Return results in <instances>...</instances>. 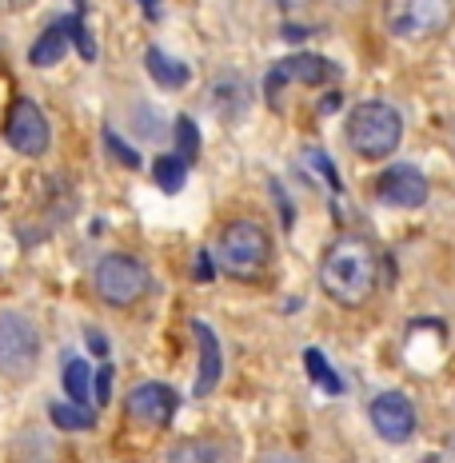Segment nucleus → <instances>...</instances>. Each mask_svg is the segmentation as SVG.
<instances>
[{
	"instance_id": "obj_3",
	"label": "nucleus",
	"mask_w": 455,
	"mask_h": 463,
	"mask_svg": "<svg viewBox=\"0 0 455 463\" xmlns=\"http://www.w3.org/2000/svg\"><path fill=\"white\" fill-rule=\"evenodd\" d=\"M272 260V240L256 220H232L216 240V264L236 279H256Z\"/></svg>"
},
{
	"instance_id": "obj_18",
	"label": "nucleus",
	"mask_w": 455,
	"mask_h": 463,
	"mask_svg": "<svg viewBox=\"0 0 455 463\" xmlns=\"http://www.w3.org/2000/svg\"><path fill=\"white\" fill-rule=\"evenodd\" d=\"M61 380H64V392H69L72 403H89V395H92V368H89V364L72 355V360L64 364Z\"/></svg>"
},
{
	"instance_id": "obj_12",
	"label": "nucleus",
	"mask_w": 455,
	"mask_h": 463,
	"mask_svg": "<svg viewBox=\"0 0 455 463\" xmlns=\"http://www.w3.org/2000/svg\"><path fill=\"white\" fill-rule=\"evenodd\" d=\"M192 335H196V347H200V375H196V395H208L212 388L220 383V375H224V352H220V340L216 332L196 320L192 324Z\"/></svg>"
},
{
	"instance_id": "obj_17",
	"label": "nucleus",
	"mask_w": 455,
	"mask_h": 463,
	"mask_svg": "<svg viewBox=\"0 0 455 463\" xmlns=\"http://www.w3.org/2000/svg\"><path fill=\"white\" fill-rule=\"evenodd\" d=\"M48 416L61 431H89L96 428V411L89 403H72V400H56L52 408H48Z\"/></svg>"
},
{
	"instance_id": "obj_20",
	"label": "nucleus",
	"mask_w": 455,
	"mask_h": 463,
	"mask_svg": "<svg viewBox=\"0 0 455 463\" xmlns=\"http://www.w3.org/2000/svg\"><path fill=\"white\" fill-rule=\"evenodd\" d=\"M304 368H308V375H312V383H319L327 395H340L344 392V380L332 372V364L324 360V352H316V347H308L304 352Z\"/></svg>"
},
{
	"instance_id": "obj_23",
	"label": "nucleus",
	"mask_w": 455,
	"mask_h": 463,
	"mask_svg": "<svg viewBox=\"0 0 455 463\" xmlns=\"http://www.w3.org/2000/svg\"><path fill=\"white\" fill-rule=\"evenodd\" d=\"M104 144H109V152H112V156L124 164V168H140V152H137V148H128V144H124L120 137H116L112 128H104Z\"/></svg>"
},
{
	"instance_id": "obj_15",
	"label": "nucleus",
	"mask_w": 455,
	"mask_h": 463,
	"mask_svg": "<svg viewBox=\"0 0 455 463\" xmlns=\"http://www.w3.org/2000/svg\"><path fill=\"white\" fill-rule=\"evenodd\" d=\"M144 64H148V76L156 80V89H168V92L184 89V84H188V76H192L188 64H180V61H172V56H164L160 48H148V52H144Z\"/></svg>"
},
{
	"instance_id": "obj_1",
	"label": "nucleus",
	"mask_w": 455,
	"mask_h": 463,
	"mask_svg": "<svg viewBox=\"0 0 455 463\" xmlns=\"http://www.w3.org/2000/svg\"><path fill=\"white\" fill-rule=\"evenodd\" d=\"M375 279H380V256L364 236H340L324 252L319 264V284L344 307H360L372 300Z\"/></svg>"
},
{
	"instance_id": "obj_29",
	"label": "nucleus",
	"mask_w": 455,
	"mask_h": 463,
	"mask_svg": "<svg viewBox=\"0 0 455 463\" xmlns=\"http://www.w3.org/2000/svg\"><path fill=\"white\" fill-rule=\"evenodd\" d=\"M28 5H33V0H0V13H21Z\"/></svg>"
},
{
	"instance_id": "obj_27",
	"label": "nucleus",
	"mask_w": 455,
	"mask_h": 463,
	"mask_svg": "<svg viewBox=\"0 0 455 463\" xmlns=\"http://www.w3.org/2000/svg\"><path fill=\"white\" fill-rule=\"evenodd\" d=\"M84 340H89V347H92L96 355H100V360H104V355H109V340H104V335L96 332V327H89V335H84Z\"/></svg>"
},
{
	"instance_id": "obj_4",
	"label": "nucleus",
	"mask_w": 455,
	"mask_h": 463,
	"mask_svg": "<svg viewBox=\"0 0 455 463\" xmlns=\"http://www.w3.org/2000/svg\"><path fill=\"white\" fill-rule=\"evenodd\" d=\"M92 288L109 307H132L148 296L152 272L140 264L137 256H104L92 272Z\"/></svg>"
},
{
	"instance_id": "obj_11",
	"label": "nucleus",
	"mask_w": 455,
	"mask_h": 463,
	"mask_svg": "<svg viewBox=\"0 0 455 463\" xmlns=\"http://www.w3.org/2000/svg\"><path fill=\"white\" fill-rule=\"evenodd\" d=\"M124 411H128L132 420L148 423V428H168L172 416H176V392H172L168 383H140V388L128 392Z\"/></svg>"
},
{
	"instance_id": "obj_16",
	"label": "nucleus",
	"mask_w": 455,
	"mask_h": 463,
	"mask_svg": "<svg viewBox=\"0 0 455 463\" xmlns=\"http://www.w3.org/2000/svg\"><path fill=\"white\" fill-rule=\"evenodd\" d=\"M168 463H236V456L220 439H184Z\"/></svg>"
},
{
	"instance_id": "obj_10",
	"label": "nucleus",
	"mask_w": 455,
	"mask_h": 463,
	"mask_svg": "<svg viewBox=\"0 0 455 463\" xmlns=\"http://www.w3.org/2000/svg\"><path fill=\"white\" fill-rule=\"evenodd\" d=\"M375 196H380L384 204H395V208H420L423 200H428V176H423L415 164H395V168L380 172Z\"/></svg>"
},
{
	"instance_id": "obj_19",
	"label": "nucleus",
	"mask_w": 455,
	"mask_h": 463,
	"mask_svg": "<svg viewBox=\"0 0 455 463\" xmlns=\"http://www.w3.org/2000/svg\"><path fill=\"white\" fill-rule=\"evenodd\" d=\"M152 180H156L168 196H176L184 188V180H188V164L180 156H156V164H152Z\"/></svg>"
},
{
	"instance_id": "obj_7",
	"label": "nucleus",
	"mask_w": 455,
	"mask_h": 463,
	"mask_svg": "<svg viewBox=\"0 0 455 463\" xmlns=\"http://www.w3.org/2000/svg\"><path fill=\"white\" fill-rule=\"evenodd\" d=\"M5 140L13 152L21 156H44L52 148V128H48L44 112L36 100H16L13 112H8V124H5Z\"/></svg>"
},
{
	"instance_id": "obj_8",
	"label": "nucleus",
	"mask_w": 455,
	"mask_h": 463,
	"mask_svg": "<svg viewBox=\"0 0 455 463\" xmlns=\"http://www.w3.org/2000/svg\"><path fill=\"white\" fill-rule=\"evenodd\" d=\"M340 76L332 61L316 52H296V56H284L280 64H272L268 72V104H280V84H327Z\"/></svg>"
},
{
	"instance_id": "obj_21",
	"label": "nucleus",
	"mask_w": 455,
	"mask_h": 463,
	"mask_svg": "<svg viewBox=\"0 0 455 463\" xmlns=\"http://www.w3.org/2000/svg\"><path fill=\"white\" fill-rule=\"evenodd\" d=\"M176 156L188 164V168L200 156V128H196L192 116H176Z\"/></svg>"
},
{
	"instance_id": "obj_28",
	"label": "nucleus",
	"mask_w": 455,
	"mask_h": 463,
	"mask_svg": "<svg viewBox=\"0 0 455 463\" xmlns=\"http://www.w3.org/2000/svg\"><path fill=\"white\" fill-rule=\"evenodd\" d=\"M260 463H304V459H299V456H288V451H268V456L260 459Z\"/></svg>"
},
{
	"instance_id": "obj_30",
	"label": "nucleus",
	"mask_w": 455,
	"mask_h": 463,
	"mask_svg": "<svg viewBox=\"0 0 455 463\" xmlns=\"http://www.w3.org/2000/svg\"><path fill=\"white\" fill-rule=\"evenodd\" d=\"M336 109H340V96H324V104H319V112H336Z\"/></svg>"
},
{
	"instance_id": "obj_25",
	"label": "nucleus",
	"mask_w": 455,
	"mask_h": 463,
	"mask_svg": "<svg viewBox=\"0 0 455 463\" xmlns=\"http://www.w3.org/2000/svg\"><path fill=\"white\" fill-rule=\"evenodd\" d=\"M312 164H316V168H319V176H324V180H327V184H332L336 192H340V176H336V164H332V160H327V156H324V152H312Z\"/></svg>"
},
{
	"instance_id": "obj_5",
	"label": "nucleus",
	"mask_w": 455,
	"mask_h": 463,
	"mask_svg": "<svg viewBox=\"0 0 455 463\" xmlns=\"http://www.w3.org/2000/svg\"><path fill=\"white\" fill-rule=\"evenodd\" d=\"M451 21V0H387L384 24L400 41H428Z\"/></svg>"
},
{
	"instance_id": "obj_9",
	"label": "nucleus",
	"mask_w": 455,
	"mask_h": 463,
	"mask_svg": "<svg viewBox=\"0 0 455 463\" xmlns=\"http://www.w3.org/2000/svg\"><path fill=\"white\" fill-rule=\"evenodd\" d=\"M372 428L387 443H408L415 436V408L403 392H384L372 400Z\"/></svg>"
},
{
	"instance_id": "obj_6",
	"label": "nucleus",
	"mask_w": 455,
	"mask_h": 463,
	"mask_svg": "<svg viewBox=\"0 0 455 463\" xmlns=\"http://www.w3.org/2000/svg\"><path fill=\"white\" fill-rule=\"evenodd\" d=\"M41 360V332L21 312H0V375L24 380Z\"/></svg>"
},
{
	"instance_id": "obj_14",
	"label": "nucleus",
	"mask_w": 455,
	"mask_h": 463,
	"mask_svg": "<svg viewBox=\"0 0 455 463\" xmlns=\"http://www.w3.org/2000/svg\"><path fill=\"white\" fill-rule=\"evenodd\" d=\"M248 100H251V92H248V84L240 80L236 72L220 76V80L212 84V109H216L220 120H240L244 109H248Z\"/></svg>"
},
{
	"instance_id": "obj_22",
	"label": "nucleus",
	"mask_w": 455,
	"mask_h": 463,
	"mask_svg": "<svg viewBox=\"0 0 455 463\" xmlns=\"http://www.w3.org/2000/svg\"><path fill=\"white\" fill-rule=\"evenodd\" d=\"M69 33H72L76 52H81L84 61H96V41H92L89 24H84V13H72V16H69Z\"/></svg>"
},
{
	"instance_id": "obj_24",
	"label": "nucleus",
	"mask_w": 455,
	"mask_h": 463,
	"mask_svg": "<svg viewBox=\"0 0 455 463\" xmlns=\"http://www.w3.org/2000/svg\"><path fill=\"white\" fill-rule=\"evenodd\" d=\"M92 388H96V403H109V400H112V368H109V364L96 372V383H92Z\"/></svg>"
},
{
	"instance_id": "obj_13",
	"label": "nucleus",
	"mask_w": 455,
	"mask_h": 463,
	"mask_svg": "<svg viewBox=\"0 0 455 463\" xmlns=\"http://www.w3.org/2000/svg\"><path fill=\"white\" fill-rule=\"evenodd\" d=\"M69 44H72L69 16H61V21L48 24L44 33L33 41V48H28V64H33V69H52V64H61V61H64Z\"/></svg>"
},
{
	"instance_id": "obj_2",
	"label": "nucleus",
	"mask_w": 455,
	"mask_h": 463,
	"mask_svg": "<svg viewBox=\"0 0 455 463\" xmlns=\"http://www.w3.org/2000/svg\"><path fill=\"white\" fill-rule=\"evenodd\" d=\"M400 140H403V120L392 104L367 100V104H355L352 116H347V144H352L355 156L384 160L392 156Z\"/></svg>"
},
{
	"instance_id": "obj_26",
	"label": "nucleus",
	"mask_w": 455,
	"mask_h": 463,
	"mask_svg": "<svg viewBox=\"0 0 455 463\" xmlns=\"http://www.w3.org/2000/svg\"><path fill=\"white\" fill-rule=\"evenodd\" d=\"M212 276H216V264H212V256L208 252H196V279H200V284H208Z\"/></svg>"
}]
</instances>
